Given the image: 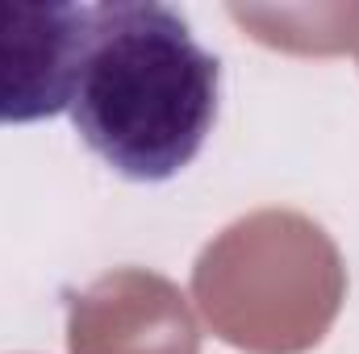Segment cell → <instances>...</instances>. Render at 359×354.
<instances>
[{
	"label": "cell",
	"instance_id": "1",
	"mask_svg": "<svg viewBox=\"0 0 359 354\" xmlns=\"http://www.w3.org/2000/svg\"><path fill=\"white\" fill-rule=\"evenodd\" d=\"M222 63L159 0L88 4L72 125L92 155L134 183L176 179L217 121Z\"/></svg>",
	"mask_w": 359,
	"mask_h": 354
},
{
	"label": "cell",
	"instance_id": "2",
	"mask_svg": "<svg viewBox=\"0 0 359 354\" xmlns=\"http://www.w3.org/2000/svg\"><path fill=\"white\" fill-rule=\"evenodd\" d=\"M88 42V4H0V125L72 108Z\"/></svg>",
	"mask_w": 359,
	"mask_h": 354
}]
</instances>
